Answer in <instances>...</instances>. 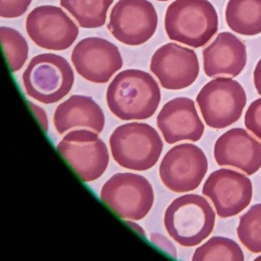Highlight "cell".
<instances>
[{"label": "cell", "mask_w": 261, "mask_h": 261, "mask_svg": "<svg viewBox=\"0 0 261 261\" xmlns=\"http://www.w3.org/2000/svg\"><path fill=\"white\" fill-rule=\"evenodd\" d=\"M106 98L110 111L120 120H147L160 106L161 91L149 73L128 69L119 73L111 82Z\"/></svg>", "instance_id": "6da1fadb"}, {"label": "cell", "mask_w": 261, "mask_h": 261, "mask_svg": "<svg viewBox=\"0 0 261 261\" xmlns=\"http://www.w3.org/2000/svg\"><path fill=\"white\" fill-rule=\"evenodd\" d=\"M165 30L170 40L201 48L218 33V13L208 0H175L166 10Z\"/></svg>", "instance_id": "7a4b0ae2"}, {"label": "cell", "mask_w": 261, "mask_h": 261, "mask_svg": "<svg viewBox=\"0 0 261 261\" xmlns=\"http://www.w3.org/2000/svg\"><path fill=\"white\" fill-rule=\"evenodd\" d=\"M213 207L201 195L189 194L172 201L164 215V225L169 236L183 247L201 244L213 231Z\"/></svg>", "instance_id": "3957f363"}, {"label": "cell", "mask_w": 261, "mask_h": 261, "mask_svg": "<svg viewBox=\"0 0 261 261\" xmlns=\"http://www.w3.org/2000/svg\"><path fill=\"white\" fill-rule=\"evenodd\" d=\"M114 161L125 169L146 171L153 167L163 152L160 134L150 125L129 123L114 129L109 140Z\"/></svg>", "instance_id": "277c9868"}, {"label": "cell", "mask_w": 261, "mask_h": 261, "mask_svg": "<svg viewBox=\"0 0 261 261\" xmlns=\"http://www.w3.org/2000/svg\"><path fill=\"white\" fill-rule=\"evenodd\" d=\"M22 82L28 96L44 105H53L69 94L74 85V71L65 58L44 53L32 59Z\"/></svg>", "instance_id": "5b68a950"}, {"label": "cell", "mask_w": 261, "mask_h": 261, "mask_svg": "<svg viewBox=\"0 0 261 261\" xmlns=\"http://www.w3.org/2000/svg\"><path fill=\"white\" fill-rule=\"evenodd\" d=\"M100 198L122 219L140 221L153 206V188L138 174H114L102 187Z\"/></svg>", "instance_id": "8992f818"}, {"label": "cell", "mask_w": 261, "mask_h": 261, "mask_svg": "<svg viewBox=\"0 0 261 261\" xmlns=\"http://www.w3.org/2000/svg\"><path fill=\"white\" fill-rule=\"evenodd\" d=\"M196 102L209 127L224 129L241 118L247 95L241 84L231 77H217L201 88Z\"/></svg>", "instance_id": "52a82bcc"}, {"label": "cell", "mask_w": 261, "mask_h": 261, "mask_svg": "<svg viewBox=\"0 0 261 261\" xmlns=\"http://www.w3.org/2000/svg\"><path fill=\"white\" fill-rule=\"evenodd\" d=\"M57 150L84 182L98 179L109 164L107 145L97 133L90 129L68 133L57 145Z\"/></svg>", "instance_id": "ba28073f"}, {"label": "cell", "mask_w": 261, "mask_h": 261, "mask_svg": "<svg viewBox=\"0 0 261 261\" xmlns=\"http://www.w3.org/2000/svg\"><path fill=\"white\" fill-rule=\"evenodd\" d=\"M208 169L207 156L192 143L177 145L169 149L160 166V176L167 189L176 193L196 189Z\"/></svg>", "instance_id": "9c48e42d"}, {"label": "cell", "mask_w": 261, "mask_h": 261, "mask_svg": "<svg viewBox=\"0 0 261 261\" xmlns=\"http://www.w3.org/2000/svg\"><path fill=\"white\" fill-rule=\"evenodd\" d=\"M158 15L148 0H119L110 15L108 30L121 43L137 46L156 31Z\"/></svg>", "instance_id": "30bf717a"}, {"label": "cell", "mask_w": 261, "mask_h": 261, "mask_svg": "<svg viewBox=\"0 0 261 261\" xmlns=\"http://www.w3.org/2000/svg\"><path fill=\"white\" fill-rule=\"evenodd\" d=\"M30 39L40 48L64 51L74 44L79 29L60 7L41 6L27 16L25 22Z\"/></svg>", "instance_id": "8fae6325"}, {"label": "cell", "mask_w": 261, "mask_h": 261, "mask_svg": "<svg viewBox=\"0 0 261 261\" xmlns=\"http://www.w3.org/2000/svg\"><path fill=\"white\" fill-rule=\"evenodd\" d=\"M71 62L79 74L95 84L108 83L123 65L118 48L97 37L80 41L71 53Z\"/></svg>", "instance_id": "7c38bea8"}, {"label": "cell", "mask_w": 261, "mask_h": 261, "mask_svg": "<svg viewBox=\"0 0 261 261\" xmlns=\"http://www.w3.org/2000/svg\"><path fill=\"white\" fill-rule=\"evenodd\" d=\"M203 195L213 202L218 216H235L250 204L253 186L248 177L237 171L220 169L210 174L203 186Z\"/></svg>", "instance_id": "4fadbf2b"}, {"label": "cell", "mask_w": 261, "mask_h": 261, "mask_svg": "<svg viewBox=\"0 0 261 261\" xmlns=\"http://www.w3.org/2000/svg\"><path fill=\"white\" fill-rule=\"evenodd\" d=\"M150 71L167 90L189 88L198 79L200 65L194 50L168 43L155 51L151 59Z\"/></svg>", "instance_id": "5bb4252c"}, {"label": "cell", "mask_w": 261, "mask_h": 261, "mask_svg": "<svg viewBox=\"0 0 261 261\" xmlns=\"http://www.w3.org/2000/svg\"><path fill=\"white\" fill-rule=\"evenodd\" d=\"M157 126L165 141L174 144L183 140L197 142L204 132L195 102L188 97H176L168 101L157 116Z\"/></svg>", "instance_id": "9a60e30c"}, {"label": "cell", "mask_w": 261, "mask_h": 261, "mask_svg": "<svg viewBox=\"0 0 261 261\" xmlns=\"http://www.w3.org/2000/svg\"><path fill=\"white\" fill-rule=\"evenodd\" d=\"M214 156L220 166H231L252 175L261 168V143L243 128H233L218 137Z\"/></svg>", "instance_id": "2e32d148"}, {"label": "cell", "mask_w": 261, "mask_h": 261, "mask_svg": "<svg viewBox=\"0 0 261 261\" xmlns=\"http://www.w3.org/2000/svg\"><path fill=\"white\" fill-rule=\"evenodd\" d=\"M203 67L207 77L218 76L236 77L247 64L245 44L236 36L228 33H219L216 39L203 50Z\"/></svg>", "instance_id": "e0dca14e"}, {"label": "cell", "mask_w": 261, "mask_h": 261, "mask_svg": "<svg viewBox=\"0 0 261 261\" xmlns=\"http://www.w3.org/2000/svg\"><path fill=\"white\" fill-rule=\"evenodd\" d=\"M53 122L61 135L72 129H90L99 134L105 128V117L92 97L73 95L57 107Z\"/></svg>", "instance_id": "ac0fdd59"}, {"label": "cell", "mask_w": 261, "mask_h": 261, "mask_svg": "<svg viewBox=\"0 0 261 261\" xmlns=\"http://www.w3.org/2000/svg\"><path fill=\"white\" fill-rule=\"evenodd\" d=\"M229 28L239 35L261 33V0H229L225 10Z\"/></svg>", "instance_id": "d6986e66"}, {"label": "cell", "mask_w": 261, "mask_h": 261, "mask_svg": "<svg viewBox=\"0 0 261 261\" xmlns=\"http://www.w3.org/2000/svg\"><path fill=\"white\" fill-rule=\"evenodd\" d=\"M113 4L114 0H60V5L84 29H97L105 25L108 10Z\"/></svg>", "instance_id": "ffe728a7"}, {"label": "cell", "mask_w": 261, "mask_h": 261, "mask_svg": "<svg viewBox=\"0 0 261 261\" xmlns=\"http://www.w3.org/2000/svg\"><path fill=\"white\" fill-rule=\"evenodd\" d=\"M192 260L244 261V255L242 249L233 240L213 237L195 250Z\"/></svg>", "instance_id": "44dd1931"}, {"label": "cell", "mask_w": 261, "mask_h": 261, "mask_svg": "<svg viewBox=\"0 0 261 261\" xmlns=\"http://www.w3.org/2000/svg\"><path fill=\"white\" fill-rule=\"evenodd\" d=\"M0 39L11 72L23 67L29 57V45L20 33L10 27H0Z\"/></svg>", "instance_id": "7402d4cb"}, {"label": "cell", "mask_w": 261, "mask_h": 261, "mask_svg": "<svg viewBox=\"0 0 261 261\" xmlns=\"http://www.w3.org/2000/svg\"><path fill=\"white\" fill-rule=\"evenodd\" d=\"M237 233L246 248L252 253H261V203L252 206L240 218Z\"/></svg>", "instance_id": "603a6c76"}, {"label": "cell", "mask_w": 261, "mask_h": 261, "mask_svg": "<svg viewBox=\"0 0 261 261\" xmlns=\"http://www.w3.org/2000/svg\"><path fill=\"white\" fill-rule=\"evenodd\" d=\"M33 0H1L0 17L14 19L25 14Z\"/></svg>", "instance_id": "cb8c5ba5"}, {"label": "cell", "mask_w": 261, "mask_h": 261, "mask_svg": "<svg viewBox=\"0 0 261 261\" xmlns=\"http://www.w3.org/2000/svg\"><path fill=\"white\" fill-rule=\"evenodd\" d=\"M244 124L261 140V97L250 103L244 116Z\"/></svg>", "instance_id": "d4e9b609"}, {"label": "cell", "mask_w": 261, "mask_h": 261, "mask_svg": "<svg viewBox=\"0 0 261 261\" xmlns=\"http://www.w3.org/2000/svg\"><path fill=\"white\" fill-rule=\"evenodd\" d=\"M150 241L154 245L167 253L171 257L177 258L178 254L175 245L164 235L160 233H152L150 234Z\"/></svg>", "instance_id": "484cf974"}, {"label": "cell", "mask_w": 261, "mask_h": 261, "mask_svg": "<svg viewBox=\"0 0 261 261\" xmlns=\"http://www.w3.org/2000/svg\"><path fill=\"white\" fill-rule=\"evenodd\" d=\"M29 105H30V108H31L32 111H33V114L36 116L38 121L40 123L42 129L45 130V132H48V118L45 110L42 109V108L38 106V105H35L33 102L29 101Z\"/></svg>", "instance_id": "4316f807"}, {"label": "cell", "mask_w": 261, "mask_h": 261, "mask_svg": "<svg viewBox=\"0 0 261 261\" xmlns=\"http://www.w3.org/2000/svg\"><path fill=\"white\" fill-rule=\"evenodd\" d=\"M253 83L258 94L261 95V59L256 64L253 71Z\"/></svg>", "instance_id": "83f0119b"}, {"label": "cell", "mask_w": 261, "mask_h": 261, "mask_svg": "<svg viewBox=\"0 0 261 261\" xmlns=\"http://www.w3.org/2000/svg\"><path fill=\"white\" fill-rule=\"evenodd\" d=\"M126 223L127 224L128 226H129L131 228L134 229L139 234L143 237H146V232H145L144 229H143L140 224L136 223L134 220H126Z\"/></svg>", "instance_id": "f1b7e54d"}, {"label": "cell", "mask_w": 261, "mask_h": 261, "mask_svg": "<svg viewBox=\"0 0 261 261\" xmlns=\"http://www.w3.org/2000/svg\"><path fill=\"white\" fill-rule=\"evenodd\" d=\"M155 1H160V2H167L169 0H155Z\"/></svg>", "instance_id": "f546056e"}, {"label": "cell", "mask_w": 261, "mask_h": 261, "mask_svg": "<svg viewBox=\"0 0 261 261\" xmlns=\"http://www.w3.org/2000/svg\"><path fill=\"white\" fill-rule=\"evenodd\" d=\"M255 259H256V260H261V256H258V257H256Z\"/></svg>", "instance_id": "4dcf8cb0"}]
</instances>
